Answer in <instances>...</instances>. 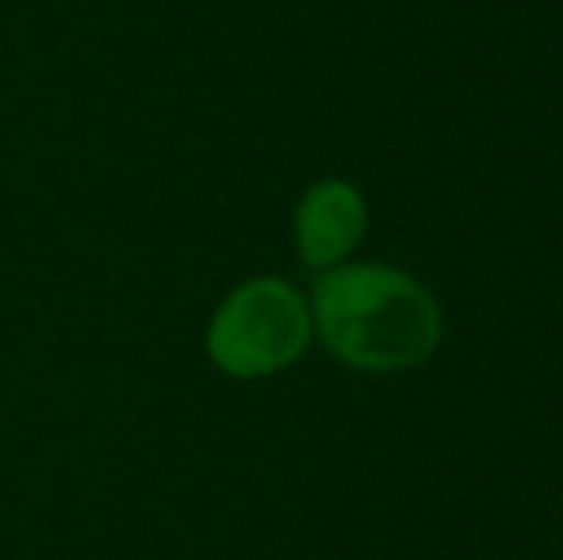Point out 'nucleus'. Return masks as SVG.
Returning a JSON list of instances; mask_svg holds the SVG:
<instances>
[{
    "label": "nucleus",
    "mask_w": 563,
    "mask_h": 560,
    "mask_svg": "<svg viewBox=\"0 0 563 560\" xmlns=\"http://www.w3.org/2000/svg\"><path fill=\"white\" fill-rule=\"evenodd\" d=\"M314 319L307 296L284 277H250L216 307L208 358L230 381H265L307 353Z\"/></svg>",
    "instance_id": "nucleus-2"
},
{
    "label": "nucleus",
    "mask_w": 563,
    "mask_h": 560,
    "mask_svg": "<svg viewBox=\"0 0 563 560\" xmlns=\"http://www.w3.org/2000/svg\"><path fill=\"white\" fill-rule=\"evenodd\" d=\"M291 231L307 270L327 273L341 262H353V250L368 234V200L353 180L322 177L303 188Z\"/></svg>",
    "instance_id": "nucleus-3"
},
{
    "label": "nucleus",
    "mask_w": 563,
    "mask_h": 560,
    "mask_svg": "<svg viewBox=\"0 0 563 560\" xmlns=\"http://www.w3.org/2000/svg\"><path fill=\"white\" fill-rule=\"evenodd\" d=\"M314 338L356 373H410L441 350L445 311L430 284L387 262H341L311 284Z\"/></svg>",
    "instance_id": "nucleus-1"
}]
</instances>
